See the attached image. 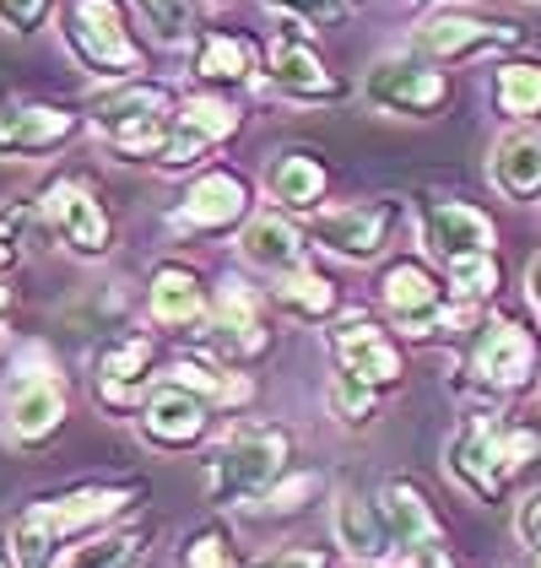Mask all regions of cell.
Returning <instances> with one entry per match:
<instances>
[{
    "instance_id": "6da1fadb",
    "label": "cell",
    "mask_w": 541,
    "mask_h": 568,
    "mask_svg": "<svg viewBox=\"0 0 541 568\" xmlns=\"http://www.w3.org/2000/svg\"><path fill=\"white\" fill-rule=\"evenodd\" d=\"M537 455H541V434L514 428V423H503L493 412L466 417V423L450 434V444H445L450 477L460 481L471 498H482V504H498L503 487H509V477H520Z\"/></svg>"
},
{
    "instance_id": "bcb514c9",
    "label": "cell",
    "mask_w": 541,
    "mask_h": 568,
    "mask_svg": "<svg viewBox=\"0 0 541 568\" xmlns=\"http://www.w3.org/2000/svg\"><path fill=\"white\" fill-rule=\"evenodd\" d=\"M0 357H6V336H0Z\"/></svg>"
},
{
    "instance_id": "2e32d148",
    "label": "cell",
    "mask_w": 541,
    "mask_h": 568,
    "mask_svg": "<svg viewBox=\"0 0 541 568\" xmlns=\"http://www.w3.org/2000/svg\"><path fill=\"white\" fill-rule=\"evenodd\" d=\"M206 434H212V406H206L201 395L157 379L152 395H146V406H141V438H146L152 449H163V455H184V449H195Z\"/></svg>"
},
{
    "instance_id": "d6a6232c",
    "label": "cell",
    "mask_w": 541,
    "mask_h": 568,
    "mask_svg": "<svg viewBox=\"0 0 541 568\" xmlns=\"http://www.w3.org/2000/svg\"><path fill=\"white\" fill-rule=\"evenodd\" d=\"M445 276H450V298H455V304H482V298H493L498 282H503V271H498L493 250H488V255H466V261H450V265H445Z\"/></svg>"
},
{
    "instance_id": "f1b7e54d",
    "label": "cell",
    "mask_w": 541,
    "mask_h": 568,
    "mask_svg": "<svg viewBox=\"0 0 541 568\" xmlns=\"http://www.w3.org/2000/svg\"><path fill=\"white\" fill-rule=\"evenodd\" d=\"M141 558H146V530L114 525V530H92L88 541H76L54 568H135Z\"/></svg>"
},
{
    "instance_id": "7402d4cb",
    "label": "cell",
    "mask_w": 541,
    "mask_h": 568,
    "mask_svg": "<svg viewBox=\"0 0 541 568\" xmlns=\"http://www.w3.org/2000/svg\"><path fill=\"white\" fill-rule=\"evenodd\" d=\"M488 179L503 201H537L541 195V131L537 125H514L509 135L493 141Z\"/></svg>"
},
{
    "instance_id": "f6af8a7d",
    "label": "cell",
    "mask_w": 541,
    "mask_h": 568,
    "mask_svg": "<svg viewBox=\"0 0 541 568\" xmlns=\"http://www.w3.org/2000/svg\"><path fill=\"white\" fill-rule=\"evenodd\" d=\"M0 568H17V558H11V547L0 541Z\"/></svg>"
},
{
    "instance_id": "5b68a950",
    "label": "cell",
    "mask_w": 541,
    "mask_h": 568,
    "mask_svg": "<svg viewBox=\"0 0 541 568\" xmlns=\"http://www.w3.org/2000/svg\"><path fill=\"white\" fill-rule=\"evenodd\" d=\"M270 298L238 271H227L223 282L212 287V314L206 325L195 331L206 352L223 363V368H249L270 352V320H266Z\"/></svg>"
},
{
    "instance_id": "8d00e7d4",
    "label": "cell",
    "mask_w": 541,
    "mask_h": 568,
    "mask_svg": "<svg viewBox=\"0 0 541 568\" xmlns=\"http://www.w3.org/2000/svg\"><path fill=\"white\" fill-rule=\"evenodd\" d=\"M315 493H319V477H315V471H293V477L276 481V487H270L255 509H270V515H293V509H304Z\"/></svg>"
},
{
    "instance_id": "7dc6e473",
    "label": "cell",
    "mask_w": 541,
    "mask_h": 568,
    "mask_svg": "<svg viewBox=\"0 0 541 568\" xmlns=\"http://www.w3.org/2000/svg\"><path fill=\"white\" fill-rule=\"evenodd\" d=\"M422 6H439V0H422Z\"/></svg>"
},
{
    "instance_id": "f546056e",
    "label": "cell",
    "mask_w": 541,
    "mask_h": 568,
    "mask_svg": "<svg viewBox=\"0 0 541 568\" xmlns=\"http://www.w3.org/2000/svg\"><path fill=\"white\" fill-rule=\"evenodd\" d=\"M493 103L520 125L541 120V60H503L493 71Z\"/></svg>"
},
{
    "instance_id": "7bdbcfd3",
    "label": "cell",
    "mask_w": 541,
    "mask_h": 568,
    "mask_svg": "<svg viewBox=\"0 0 541 568\" xmlns=\"http://www.w3.org/2000/svg\"><path fill=\"white\" fill-rule=\"evenodd\" d=\"M525 293H531V304L541 308V255L531 265H525Z\"/></svg>"
},
{
    "instance_id": "52a82bcc",
    "label": "cell",
    "mask_w": 541,
    "mask_h": 568,
    "mask_svg": "<svg viewBox=\"0 0 541 568\" xmlns=\"http://www.w3.org/2000/svg\"><path fill=\"white\" fill-rule=\"evenodd\" d=\"M471 390H482L488 400L525 390L531 374H537V336L514 320V314H493L477 325V342H471Z\"/></svg>"
},
{
    "instance_id": "836d02e7",
    "label": "cell",
    "mask_w": 541,
    "mask_h": 568,
    "mask_svg": "<svg viewBox=\"0 0 541 568\" xmlns=\"http://www.w3.org/2000/svg\"><path fill=\"white\" fill-rule=\"evenodd\" d=\"M135 11L146 17L157 44H190L195 39V0H135Z\"/></svg>"
},
{
    "instance_id": "9c48e42d",
    "label": "cell",
    "mask_w": 541,
    "mask_h": 568,
    "mask_svg": "<svg viewBox=\"0 0 541 568\" xmlns=\"http://www.w3.org/2000/svg\"><path fill=\"white\" fill-rule=\"evenodd\" d=\"M520 44V28L514 22H488V17H466V11H428L417 28H411V54L433 60V65H466V60H482L498 49Z\"/></svg>"
},
{
    "instance_id": "7a4b0ae2",
    "label": "cell",
    "mask_w": 541,
    "mask_h": 568,
    "mask_svg": "<svg viewBox=\"0 0 541 568\" xmlns=\"http://www.w3.org/2000/svg\"><path fill=\"white\" fill-rule=\"evenodd\" d=\"M174 114H180V92L169 82H146V77L114 82L88 103V120L120 163H152L174 131Z\"/></svg>"
},
{
    "instance_id": "d4e9b609",
    "label": "cell",
    "mask_w": 541,
    "mask_h": 568,
    "mask_svg": "<svg viewBox=\"0 0 541 568\" xmlns=\"http://www.w3.org/2000/svg\"><path fill=\"white\" fill-rule=\"evenodd\" d=\"M266 298L282 308V314H293L298 325H325V320L341 314L336 282H330L325 271H315V265H298V271H287V276H270Z\"/></svg>"
},
{
    "instance_id": "d6986e66",
    "label": "cell",
    "mask_w": 541,
    "mask_h": 568,
    "mask_svg": "<svg viewBox=\"0 0 541 568\" xmlns=\"http://www.w3.org/2000/svg\"><path fill=\"white\" fill-rule=\"evenodd\" d=\"M212 314V293L201 287V271L184 261L152 265L146 276V320L157 331H201Z\"/></svg>"
},
{
    "instance_id": "4dcf8cb0",
    "label": "cell",
    "mask_w": 541,
    "mask_h": 568,
    "mask_svg": "<svg viewBox=\"0 0 541 568\" xmlns=\"http://www.w3.org/2000/svg\"><path fill=\"white\" fill-rule=\"evenodd\" d=\"M54 547H60V530L49 515V498H39L11 520V558L17 568H54Z\"/></svg>"
},
{
    "instance_id": "8fae6325",
    "label": "cell",
    "mask_w": 541,
    "mask_h": 568,
    "mask_svg": "<svg viewBox=\"0 0 541 568\" xmlns=\"http://www.w3.org/2000/svg\"><path fill=\"white\" fill-rule=\"evenodd\" d=\"M266 88L282 92L287 103H341L347 82L315 54L298 22H282V33L266 49Z\"/></svg>"
},
{
    "instance_id": "e0dca14e",
    "label": "cell",
    "mask_w": 541,
    "mask_h": 568,
    "mask_svg": "<svg viewBox=\"0 0 541 568\" xmlns=\"http://www.w3.org/2000/svg\"><path fill=\"white\" fill-rule=\"evenodd\" d=\"M417 227H422L428 261H439V265L466 261V255H488L498 239L493 217L477 212V206H466V201H422Z\"/></svg>"
},
{
    "instance_id": "9a60e30c",
    "label": "cell",
    "mask_w": 541,
    "mask_h": 568,
    "mask_svg": "<svg viewBox=\"0 0 541 568\" xmlns=\"http://www.w3.org/2000/svg\"><path fill=\"white\" fill-rule=\"evenodd\" d=\"M88 125L82 109H65V103H0V158H49V152H65Z\"/></svg>"
},
{
    "instance_id": "44dd1931",
    "label": "cell",
    "mask_w": 541,
    "mask_h": 568,
    "mask_svg": "<svg viewBox=\"0 0 541 568\" xmlns=\"http://www.w3.org/2000/svg\"><path fill=\"white\" fill-rule=\"evenodd\" d=\"M304 227L287 217V212H255V217L238 227V255L244 265L266 271V276H287L304 265Z\"/></svg>"
},
{
    "instance_id": "cb8c5ba5",
    "label": "cell",
    "mask_w": 541,
    "mask_h": 568,
    "mask_svg": "<svg viewBox=\"0 0 541 568\" xmlns=\"http://www.w3.org/2000/svg\"><path fill=\"white\" fill-rule=\"evenodd\" d=\"M255 44L244 33H201L195 39V82L212 92H233V88H249L255 82Z\"/></svg>"
},
{
    "instance_id": "d590c367",
    "label": "cell",
    "mask_w": 541,
    "mask_h": 568,
    "mask_svg": "<svg viewBox=\"0 0 541 568\" xmlns=\"http://www.w3.org/2000/svg\"><path fill=\"white\" fill-rule=\"evenodd\" d=\"M266 11H276L282 22H298L304 33H319V28H341L353 0H266Z\"/></svg>"
},
{
    "instance_id": "83f0119b",
    "label": "cell",
    "mask_w": 541,
    "mask_h": 568,
    "mask_svg": "<svg viewBox=\"0 0 541 568\" xmlns=\"http://www.w3.org/2000/svg\"><path fill=\"white\" fill-rule=\"evenodd\" d=\"M379 509H385L390 541H396L401 552L439 541V520H433V509H428V498H422V487H417V481L390 477L385 487H379Z\"/></svg>"
},
{
    "instance_id": "60d3db41",
    "label": "cell",
    "mask_w": 541,
    "mask_h": 568,
    "mask_svg": "<svg viewBox=\"0 0 541 568\" xmlns=\"http://www.w3.org/2000/svg\"><path fill=\"white\" fill-rule=\"evenodd\" d=\"M249 568H330V564H325V552H304V547H293V552H266V558H255Z\"/></svg>"
},
{
    "instance_id": "1f68e13d",
    "label": "cell",
    "mask_w": 541,
    "mask_h": 568,
    "mask_svg": "<svg viewBox=\"0 0 541 568\" xmlns=\"http://www.w3.org/2000/svg\"><path fill=\"white\" fill-rule=\"evenodd\" d=\"M325 406H330V417H336V423H347V428H368V423L379 417V390H374V385H363L358 374L336 368V374H330V390H325Z\"/></svg>"
},
{
    "instance_id": "ba28073f",
    "label": "cell",
    "mask_w": 541,
    "mask_h": 568,
    "mask_svg": "<svg viewBox=\"0 0 541 568\" xmlns=\"http://www.w3.org/2000/svg\"><path fill=\"white\" fill-rule=\"evenodd\" d=\"M39 212H44L49 233L76 261H103L114 250V217L88 190V179H49L44 190H39Z\"/></svg>"
},
{
    "instance_id": "484cf974",
    "label": "cell",
    "mask_w": 541,
    "mask_h": 568,
    "mask_svg": "<svg viewBox=\"0 0 541 568\" xmlns=\"http://www.w3.org/2000/svg\"><path fill=\"white\" fill-rule=\"evenodd\" d=\"M325 184H330L325 163H319L315 152H304V146L282 152L266 169V190L282 212H315L319 201H325Z\"/></svg>"
},
{
    "instance_id": "e575fe53",
    "label": "cell",
    "mask_w": 541,
    "mask_h": 568,
    "mask_svg": "<svg viewBox=\"0 0 541 568\" xmlns=\"http://www.w3.org/2000/svg\"><path fill=\"white\" fill-rule=\"evenodd\" d=\"M180 564L184 568H238L233 558V536H227V525H201V530H190L180 547Z\"/></svg>"
},
{
    "instance_id": "8992f818",
    "label": "cell",
    "mask_w": 541,
    "mask_h": 568,
    "mask_svg": "<svg viewBox=\"0 0 541 568\" xmlns=\"http://www.w3.org/2000/svg\"><path fill=\"white\" fill-rule=\"evenodd\" d=\"M363 98L379 109V114H401V120H433L445 103H450V77L445 65L422 60V54H385L368 65L363 77Z\"/></svg>"
},
{
    "instance_id": "ac0fdd59",
    "label": "cell",
    "mask_w": 541,
    "mask_h": 568,
    "mask_svg": "<svg viewBox=\"0 0 541 568\" xmlns=\"http://www.w3.org/2000/svg\"><path fill=\"white\" fill-rule=\"evenodd\" d=\"M330 352H336V363L347 368V374H358L363 385H374V390H390V385H401V347L368 320V314H341V320H330Z\"/></svg>"
},
{
    "instance_id": "ab89813d",
    "label": "cell",
    "mask_w": 541,
    "mask_h": 568,
    "mask_svg": "<svg viewBox=\"0 0 541 568\" xmlns=\"http://www.w3.org/2000/svg\"><path fill=\"white\" fill-rule=\"evenodd\" d=\"M514 536L531 547V558L541 568V493H531L525 504H520V515H514Z\"/></svg>"
},
{
    "instance_id": "30bf717a",
    "label": "cell",
    "mask_w": 541,
    "mask_h": 568,
    "mask_svg": "<svg viewBox=\"0 0 541 568\" xmlns=\"http://www.w3.org/2000/svg\"><path fill=\"white\" fill-rule=\"evenodd\" d=\"M244 114L227 103L223 92H201V98H184L180 114H174V131L163 141V152L152 158V169L169 179H180L184 169H195L212 146H223L227 135H238Z\"/></svg>"
},
{
    "instance_id": "603a6c76",
    "label": "cell",
    "mask_w": 541,
    "mask_h": 568,
    "mask_svg": "<svg viewBox=\"0 0 541 568\" xmlns=\"http://www.w3.org/2000/svg\"><path fill=\"white\" fill-rule=\"evenodd\" d=\"M336 547L347 552V558H358V564H379V558H390V525H385V509L379 504H368L363 493H336Z\"/></svg>"
},
{
    "instance_id": "b9f144b4",
    "label": "cell",
    "mask_w": 541,
    "mask_h": 568,
    "mask_svg": "<svg viewBox=\"0 0 541 568\" xmlns=\"http://www.w3.org/2000/svg\"><path fill=\"white\" fill-rule=\"evenodd\" d=\"M401 568H455L450 552L439 547V541H428V547H411V552H401Z\"/></svg>"
},
{
    "instance_id": "ee69618b",
    "label": "cell",
    "mask_w": 541,
    "mask_h": 568,
    "mask_svg": "<svg viewBox=\"0 0 541 568\" xmlns=\"http://www.w3.org/2000/svg\"><path fill=\"white\" fill-rule=\"evenodd\" d=\"M11 304H17V293H11V282H6V276H0V325H6V320H11Z\"/></svg>"
},
{
    "instance_id": "3957f363",
    "label": "cell",
    "mask_w": 541,
    "mask_h": 568,
    "mask_svg": "<svg viewBox=\"0 0 541 568\" xmlns=\"http://www.w3.org/2000/svg\"><path fill=\"white\" fill-rule=\"evenodd\" d=\"M287 460H293V438H287V428L238 423V428L201 460L206 498H212V504H261L270 487L287 477Z\"/></svg>"
},
{
    "instance_id": "f35d334b",
    "label": "cell",
    "mask_w": 541,
    "mask_h": 568,
    "mask_svg": "<svg viewBox=\"0 0 541 568\" xmlns=\"http://www.w3.org/2000/svg\"><path fill=\"white\" fill-rule=\"evenodd\" d=\"M28 217H33V206H28V201H17V206H0V271H6V265H17V255H22V233H28Z\"/></svg>"
},
{
    "instance_id": "ffe728a7",
    "label": "cell",
    "mask_w": 541,
    "mask_h": 568,
    "mask_svg": "<svg viewBox=\"0 0 541 568\" xmlns=\"http://www.w3.org/2000/svg\"><path fill=\"white\" fill-rule=\"evenodd\" d=\"M157 368V347H152V336H120V342H109V347L98 352V400L109 406V412H141L146 400L141 390L152 385V379H163V374H152Z\"/></svg>"
},
{
    "instance_id": "7c38bea8",
    "label": "cell",
    "mask_w": 541,
    "mask_h": 568,
    "mask_svg": "<svg viewBox=\"0 0 541 568\" xmlns=\"http://www.w3.org/2000/svg\"><path fill=\"white\" fill-rule=\"evenodd\" d=\"M249 222V179L238 169H206L169 212V227L184 239H217Z\"/></svg>"
},
{
    "instance_id": "4fadbf2b",
    "label": "cell",
    "mask_w": 541,
    "mask_h": 568,
    "mask_svg": "<svg viewBox=\"0 0 541 568\" xmlns=\"http://www.w3.org/2000/svg\"><path fill=\"white\" fill-rule=\"evenodd\" d=\"M401 227V201H358V206H330V212H315L309 217V239L319 250H330L336 261H374L390 233Z\"/></svg>"
},
{
    "instance_id": "4316f807",
    "label": "cell",
    "mask_w": 541,
    "mask_h": 568,
    "mask_svg": "<svg viewBox=\"0 0 541 568\" xmlns=\"http://www.w3.org/2000/svg\"><path fill=\"white\" fill-rule=\"evenodd\" d=\"M135 498H141V487H82V493L49 498V515H54L60 541H71V536H82V530H98L103 520H120Z\"/></svg>"
},
{
    "instance_id": "277c9868",
    "label": "cell",
    "mask_w": 541,
    "mask_h": 568,
    "mask_svg": "<svg viewBox=\"0 0 541 568\" xmlns=\"http://www.w3.org/2000/svg\"><path fill=\"white\" fill-rule=\"evenodd\" d=\"M60 39L76 54V65L92 71L98 82H135L146 71L141 44L125 28L120 0H60Z\"/></svg>"
},
{
    "instance_id": "5bb4252c",
    "label": "cell",
    "mask_w": 541,
    "mask_h": 568,
    "mask_svg": "<svg viewBox=\"0 0 541 568\" xmlns=\"http://www.w3.org/2000/svg\"><path fill=\"white\" fill-rule=\"evenodd\" d=\"M65 412H71V395L65 379L54 368H28L11 379V390L0 400V417H6V438H17L22 449H39L65 428Z\"/></svg>"
},
{
    "instance_id": "74e56055",
    "label": "cell",
    "mask_w": 541,
    "mask_h": 568,
    "mask_svg": "<svg viewBox=\"0 0 541 568\" xmlns=\"http://www.w3.org/2000/svg\"><path fill=\"white\" fill-rule=\"evenodd\" d=\"M54 11V0H0V28L6 33H39L44 28V17Z\"/></svg>"
}]
</instances>
